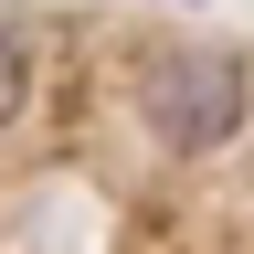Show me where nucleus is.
Segmentation results:
<instances>
[{
	"instance_id": "obj_1",
	"label": "nucleus",
	"mask_w": 254,
	"mask_h": 254,
	"mask_svg": "<svg viewBox=\"0 0 254 254\" xmlns=\"http://www.w3.org/2000/svg\"><path fill=\"white\" fill-rule=\"evenodd\" d=\"M244 106H254L244 53H159L148 74H138V117H148V138L180 148V159L244 138Z\"/></svg>"
},
{
	"instance_id": "obj_2",
	"label": "nucleus",
	"mask_w": 254,
	"mask_h": 254,
	"mask_svg": "<svg viewBox=\"0 0 254 254\" xmlns=\"http://www.w3.org/2000/svg\"><path fill=\"white\" fill-rule=\"evenodd\" d=\"M21 85H32V74H21V53H11V32H0V127L21 117Z\"/></svg>"
}]
</instances>
